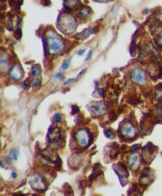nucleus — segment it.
<instances>
[{
  "label": "nucleus",
  "instance_id": "obj_1",
  "mask_svg": "<svg viewBox=\"0 0 162 196\" xmlns=\"http://www.w3.org/2000/svg\"><path fill=\"white\" fill-rule=\"evenodd\" d=\"M135 123L134 120L128 118L124 119L119 123L118 132L123 141L132 142L138 138V129Z\"/></svg>",
  "mask_w": 162,
  "mask_h": 196
},
{
  "label": "nucleus",
  "instance_id": "obj_2",
  "mask_svg": "<svg viewBox=\"0 0 162 196\" xmlns=\"http://www.w3.org/2000/svg\"><path fill=\"white\" fill-rule=\"evenodd\" d=\"M74 139L78 146L84 148L90 147L93 141L92 134L87 129L77 130L74 135Z\"/></svg>",
  "mask_w": 162,
  "mask_h": 196
},
{
  "label": "nucleus",
  "instance_id": "obj_3",
  "mask_svg": "<svg viewBox=\"0 0 162 196\" xmlns=\"http://www.w3.org/2000/svg\"><path fill=\"white\" fill-rule=\"evenodd\" d=\"M158 147L153 145L152 142H148L142 150V157L144 162L149 165L158 152Z\"/></svg>",
  "mask_w": 162,
  "mask_h": 196
},
{
  "label": "nucleus",
  "instance_id": "obj_4",
  "mask_svg": "<svg viewBox=\"0 0 162 196\" xmlns=\"http://www.w3.org/2000/svg\"><path fill=\"white\" fill-rule=\"evenodd\" d=\"M112 167L119 177L121 184H124L123 186L126 185L128 183V178L129 176V172L127 166L122 162H118L117 164H113Z\"/></svg>",
  "mask_w": 162,
  "mask_h": 196
},
{
  "label": "nucleus",
  "instance_id": "obj_5",
  "mask_svg": "<svg viewBox=\"0 0 162 196\" xmlns=\"http://www.w3.org/2000/svg\"><path fill=\"white\" fill-rule=\"evenodd\" d=\"M130 78L132 82L138 85L143 86L146 83V75L140 67H135L132 71Z\"/></svg>",
  "mask_w": 162,
  "mask_h": 196
},
{
  "label": "nucleus",
  "instance_id": "obj_6",
  "mask_svg": "<svg viewBox=\"0 0 162 196\" xmlns=\"http://www.w3.org/2000/svg\"><path fill=\"white\" fill-rule=\"evenodd\" d=\"M154 180V173L150 167L144 169L138 178L140 185L146 187Z\"/></svg>",
  "mask_w": 162,
  "mask_h": 196
},
{
  "label": "nucleus",
  "instance_id": "obj_7",
  "mask_svg": "<svg viewBox=\"0 0 162 196\" xmlns=\"http://www.w3.org/2000/svg\"><path fill=\"white\" fill-rule=\"evenodd\" d=\"M46 41L48 48L49 47V48L50 47L49 51L50 50L53 54H55L57 52H59V50L62 48L64 45L63 41L58 36L54 34L49 37Z\"/></svg>",
  "mask_w": 162,
  "mask_h": 196
},
{
  "label": "nucleus",
  "instance_id": "obj_8",
  "mask_svg": "<svg viewBox=\"0 0 162 196\" xmlns=\"http://www.w3.org/2000/svg\"><path fill=\"white\" fill-rule=\"evenodd\" d=\"M105 157H107L112 162L117 159L119 153V145L117 142L109 143L104 149Z\"/></svg>",
  "mask_w": 162,
  "mask_h": 196
},
{
  "label": "nucleus",
  "instance_id": "obj_9",
  "mask_svg": "<svg viewBox=\"0 0 162 196\" xmlns=\"http://www.w3.org/2000/svg\"><path fill=\"white\" fill-rule=\"evenodd\" d=\"M47 137L48 140V142L50 144L59 142L61 140L62 138L61 130L57 126H50Z\"/></svg>",
  "mask_w": 162,
  "mask_h": 196
},
{
  "label": "nucleus",
  "instance_id": "obj_10",
  "mask_svg": "<svg viewBox=\"0 0 162 196\" xmlns=\"http://www.w3.org/2000/svg\"><path fill=\"white\" fill-rule=\"evenodd\" d=\"M30 185L32 188L38 191L45 190L46 188V179L43 177L35 176L30 180Z\"/></svg>",
  "mask_w": 162,
  "mask_h": 196
},
{
  "label": "nucleus",
  "instance_id": "obj_11",
  "mask_svg": "<svg viewBox=\"0 0 162 196\" xmlns=\"http://www.w3.org/2000/svg\"><path fill=\"white\" fill-rule=\"evenodd\" d=\"M141 159L138 153H132L128 157V164L130 170L136 172L140 167Z\"/></svg>",
  "mask_w": 162,
  "mask_h": 196
},
{
  "label": "nucleus",
  "instance_id": "obj_12",
  "mask_svg": "<svg viewBox=\"0 0 162 196\" xmlns=\"http://www.w3.org/2000/svg\"><path fill=\"white\" fill-rule=\"evenodd\" d=\"M106 108L104 104L101 102H98L95 104L92 105L89 109L96 115L100 116L105 114L106 111Z\"/></svg>",
  "mask_w": 162,
  "mask_h": 196
},
{
  "label": "nucleus",
  "instance_id": "obj_13",
  "mask_svg": "<svg viewBox=\"0 0 162 196\" xmlns=\"http://www.w3.org/2000/svg\"><path fill=\"white\" fill-rule=\"evenodd\" d=\"M24 70L22 69L21 66L19 64H15L11 72H10V75L13 79L14 80H20L24 77Z\"/></svg>",
  "mask_w": 162,
  "mask_h": 196
},
{
  "label": "nucleus",
  "instance_id": "obj_14",
  "mask_svg": "<svg viewBox=\"0 0 162 196\" xmlns=\"http://www.w3.org/2000/svg\"><path fill=\"white\" fill-rule=\"evenodd\" d=\"M84 11L80 10L76 14V16L81 20H85L91 18L93 14V11L91 7L85 6Z\"/></svg>",
  "mask_w": 162,
  "mask_h": 196
},
{
  "label": "nucleus",
  "instance_id": "obj_15",
  "mask_svg": "<svg viewBox=\"0 0 162 196\" xmlns=\"http://www.w3.org/2000/svg\"><path fill=\"white\" fill-rule=\"evenodd\" d=\"M93 34L94 33L93 30L92 29L86 28V29H85L84 30H83L82 32L76 34L75 35V38L77 40H80L83 39L84 38L86 37L91 35Z\"/></svg>",
  "mask_w": 162,
  "mask_h": 196
},
{
  "label": "nucleus",
  "instance_id": "obj_16",
  "mask_svg": "<svg viewBox=\"0 0 162 196\" xmlns=\"http://www.w3.org/2000/svg\"><path fill=\"white\" fill-rule=\"evenodd\" d=\"M9 2V4L10 6L13 8V10L16 13H18V14L20 13V10H21V5L24 3L23 1H10Z\"/></svg>",
  "mask_w": 162,
  "mask_h": 196
},
{
  "label": "nucleus",
  "instance_id": "obj_17",
  "mask_svg": "<svg viewBox=\"0 0 162 196\" xmlns=\"http://www.w3.org/2000/svg\"><path fill=\"white\" fill-rule=\"evenodd\" d=\"M41 72H42V69L40 65L39 64H35L31 68V72L34 76H39L41 74Z\"/></svg>",
  "mask_w": 162,
  "mask_h": 196
},
{
  "label": "nucleus",
  "instance_id": "obj_18",
  "mask_svg": "<svg viewBox=\"0 0 162 196\" xmlns=\"http://www.w3.org/2000/svg\"><path fill=\"white\" fill-rule=\"evenodd\" d=\"M141 99L137 94L132 95L128 99V103L132 105H137L140 103Z\"/></svg>",
  "mask_w": 162,
  "mask_h": 196
},
{
  "label": "nucleus",
  "instance_id": "obj_19",
  "mask_svg": "<svg viewBox=\"0 0 162 196\" xmlns=\"http://www.w3.org/2000/svg\"><path fill=\"white\" fill-rule=\"evenodd\" d=\"M19 154V152L18 150L13 149L10 151L8 157L11 160H17Z\"/></svg>",
  "mask_w": 162,
  "mask_h": 196
},
{
  "label": "nucleus",
  "instance_id": "obj_20",
  "mask_svg": "<svg viewBox=\"0 0 162 196\" xmlns=\"http://www.w3.org/2000/svg\"><path fill=\"white\" fill-rule=\"evenodd\" d=\"M104 133L107 138L110 139H114L116 138V135L114 131L110 129H107L104 130Z\"/></svg>",
  "mask_w": 162,
  "mask_h": 196
},
{
  "label": "nucleus",
  "instance_id": "obj_21",
  "mask_svg": "<svg viewBox=\"0 0 162 196\" xmlns=\"http://www.w3.org/2000/svg\"><path fill=\"white\" fill-rule=\"evenodd\" d=\"M23 33L21 28L16 29L13 34V37L17 40H20L22 38Z\"/></svg>",
  "mask_w": 162,
  "mask_h": 196
},
{
  "label": "nucleus",
  "instance_id": "obj_22",
  "mask_svg": "<svg viewBox=\"0 0 162 196\" xmlns=\"http://www.w3.org/2000/svg\"><path fill=\"white\" fill-rule=\"evenodd\" d=\"M32 86L34 88L40 87L42 84V81L38 78H35L33 79L31 82Z\"/></svg>",
  "mask_w": 162,
  "mask_h": 196
},
{
  "label": "nucleus",
  "instance_id": "obj_23",
  "mask_svg": "<svg viewBox=\"0 0 162 196\" xmlns=\"http://www.w3.org/2000/svg\"><path fill=\"white\" fill-rule=\"evenodd\" d=\"M72 59V57H70L69 58L67 59V60L65 61L63 65L61 66V68H60V71L63 72L66 69H68L69 67V65H70V62H71V60Z\"/></svg>",
  "mask_w": 162,
  "mask_h": 196
},
{
  "label": "nucleus",
  "instance_id": "obj_24",
  "mask_svg": "<svg viewBox=\"0 0 162 196\" xmlns=\"http://www.w3.org/2000/svg\"><path fill=\"white\" fill-rule=\"evenodd\" d=\"M29 82V80L28 78H27L24 82L21 83V87L25 91L29 90L31 87L30 85H29V82Z\"/></svg>",
  "mask_w": 162,
  "mask_h": 196
},
{
  "label": "nucleus",
  "instance_id": "obj_25",
  "mask_svg": "<svg viewBox=\"0 0 162 196\" xmlns=\"http://www.w3.org/2000/svg\"><path fill=\"white\" fill-rule=\"evenodd\" d=\"M80 111V108H79L78 106L76 105H74L72 106L71 114L73 115L76 114L77 113H79Z\"/></svg>",
  "mask_w": 162,
  "mask_h": 196
},
{
  "label": "nucleus",
  "instance_id": "obj_26",
  "mask_svg": "<svg viewBox=\"0 0 162 196\" xmlns=\"http://www.w3.org/2000/svg\"><path fill=\"white\" fill-rule=\"evenodd\" d=\"M53 119L55 122H57V123H59V122H61V120H62V117L60 114H56L54 116Z\"/></svg>",
  "mask_w": 162,
  "mask_h": 196
},
{
  "label": "nucleus",
  "instance_id": "obj_27",
  "mask_svg": "<svg viewBox=\"0 0 162 196\" xmlns=\"http://www.w3.org/2000/svg\"><path fill=\"white\" fill-rule=\"evenodd\" d=\"M97 92L101 97H105L106 93V91L104 89H102V88H99V89H97Z\"/></svg>",
  "mask_w": 162,
  "mask_h": 196
},
{
  "label": "nucleus",
  "instance_id": "obj_28",
  "mask_svg": "<svg viewBox=\"0 0 162 196\" xmlns=\"http://www.w3.org/2000/svg\"><path fill=\"white\" fill-rule=\"evenodd\" d=\"M41 4L44 6H49L51 5V2L50 1H42L41 2Z\"/></svg>",
  "mask_w": 162,
  "mask_h": 196
},
{
  "label": "nucleus",
  "instance_id": "obj_29",
  "mask_svg": "<svg viewBox=\"0 0 162 196\" xmlns=\"http://www.w3.org/2000/svg\"><path fill=\"white\" fill-rule=\"evenodd\" d=\"M76 81V79L75 78H71V79H69V80L66 81L64 83V85H66L67 84H69L71 83L74 82Z\"/></svg>",
  "mask_w": 162,
  "mask_h": 196
},
{
  "label": "nucleus",
  "instance_id": "obj_30",
  "mask_svg": "<svg viewBox=\"0 0 162 196\" xmlns=\"http://www.w3.org/2000/svg\"><path fill=\"white\" fill-rule=\"evenodd\" d=\"M62 77H63L62 73H60V72H59V73H56V74L52 75L51 78H52L53 79H56L58 78H61Z\"/></svg>",
  "mask_w": 162,
  "mask_h": 196
},
{
  "label": "nucleus",
  "instance_id": "obj_31",
  "mask_svg": "<svg viewBox=\"0 0 162 196\" xmlns=\"http://www.w3.org/2000/svg\"><path fill=\"white\" fill-rule=\"evenodd\" d=\"M162 78V66L159 68V73L157 75V79H161Z\"/></svg>",
  "mask_w": 162,
  "mask_h": 196
},
{
  "label": "nucleus",
  "instance_id": "obj_32",
  "mask_svg": "<svg viewBox=\"0 0 162 196\" xmlns=\"http://www.w3.org/2000/svg\"><path fill=\"white\" fill-rule=\"evenodd\" d=\"M99 26H100V25L98 24L95 27H94L92 29L93 30L94 33H95L96 34V33H98V32H99Z\"/></svg>",
  "mask_w": 162,
  "mask_h": 196
},
{
  "label": "nucleus",
  "instance_id": "obj_33",
  "mask_svg": "<svg viewBox=\"0 0 162 196\" xmlns=\"http://www.w3.org/2000/svg\"><path fill=\"white\" fill-rule=\"evenodd\" d=\"M92 54V50H90V51L88 52V54H87V56H86V61H88V60L91 58V57Z\"/></svg>",
  "mask_w": 162,
  "mask_h": 196
},
{
  "label": "nucleus",
  "instance_id": "obj_34",
  "mask_svg": "<svg viewBox=\"0 0 162 196\" xmlns=\"http://www.w3.org/2000/svg\"><path fill=\"white\" fill-rule=\"evenodd\" d=\"M13 196H26L25 194L22 193V192H18L17 193H14Z\"/></svg>",
  "mask_w": 162,
  "mask_h": 196
},
{
  "label": "nucleus",
  "instance_id": "obj_35",
  "mask_svg": "<svg viewBox=\"0 0 162 196\" xmlns=\"http://www.w3.org/2000/svg\"><path fill=\"white\" fill-rule=\"evenodd\" d=\"M7 9V5L6 4H3L1 5L0 6V9L1 11H3V10H4V11H5Z\"/></svg>",
  "mask_w": 162,
  "mask_h": 196
},
{
  "label": "nucleus",
  "instance_id": "obj_36",
  "mask_svg": "<svg viewBox=\"0 0 162 196\" xmlns=\"http://www.w3.org/2000/svg\"><path fill=\"white\" fill-rule=\"evenodd\" d=\"M85 50H80L78 52V54L79 55H80V56H81L85 52Z\"/></svg>",
  "mask_w": 162,
  "mask_h": 196
},
{
  "label": "nucleus",
  "instance_id": "obj_37",
  "mask_svg": "<svg viewBox=\"0 0 162 196\" xmlns=\"http://www.w3.org/2000/svg\"><path fill=\"white\" fill-rule=\"evenodd\" d=\"M5 18H6L5 14L4 13H1V19L2 20H5Z\"/></svg>",
  "mask_w": 162,
  "mask_h": 196
},
{
  "label": "nucleus",
  "instance_id": "obj_38",
  "mask_svg": "<svg viewBox=\"0 0 162 196\" xmlns=\"http://www.w3.org/2000/svg\"><path fill=\"white\" fill-rule=\"evenodd\" d=\"M85 69H83V70H82L81 71V72H80V73H79V74H78V76H77L76 79L79 78V77H80V76H81V75H82L83 74V73L85 72Z\"/></svg>",
  "mask_w": 162,
  "mask_h": 196
},
{
  "label": "nucleus",
  "instance_id": "obj_39",
  "mask_svg": "<svg viewBox=\"0 0 162 196\" xmlns=\"http://www.w3.org/2000/svg\"><path fill=\"white\" fill-rule=\"evenodd\" d=\"M17 174L15 172H13L12 173V177L13 178H15L17 177Z\"/></svg>",
  "mask_w": 162,
  "mask_h": 196
},
{
  "label": "nucleus",
  "instance_id": "obj_40",
  "mask_svg": "<svg viewBox=\"0 0 162 196\" xmlns=\"http://www.w3.org/2000/svg\"><path fill=\"white\" fill-rule=\"evenodd\" d=\"M109 86H110V84H109V82H107L106 83V90H107V89H108V88H109Z\"/></svg>",
  "mask_w": 162,
  "mask_h": 196
},
{
  "label": "nucleus",
  "instance_id": "obj_41",
  "mask_svg": "<svg viewBox=\"0 0 162 196\" xmlns=\"http://www.w3.org/2000/svg\"><path fill=\"white\" fill-rule=\"evenodd\" d=\"M96 88H97L99 86V83L98 82H95Z\"/></svg>",
  "mask_w": 162,
  "mask_h": 196
},
{
  "label": "nucleus",
  "instance_id": "obj_42",
  "mask_svg": "<svg viewBox=\"0 0 162 196\" xmlns=\"http://www.w3.org/2000/svg\"><path fill=\"white\" fill-rule=\"evenodd\" d=\"M149 12L150 11L149 9H146V10H145V11H144V13H145V14H149Z\"/></svg>",
  "mask_w": 162,
  "mask_h": 196
}]
</instances>
